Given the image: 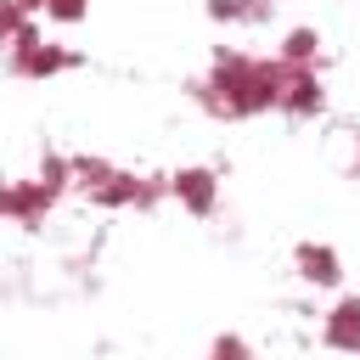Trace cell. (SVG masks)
<instances>
[{
  "label": "cell",
  "instance_id": "cell-1",
  "mask_svg": "<svg viewBox=\"0 0 360 360\" xmlns=\"http://www.w3.org/2000/svg\"><path fill=\"white\" fill-rule=\"evenodd\" d=\"M6 68H11V79H56V73L79 68V51H68L62 39H45L34 22L28 34H17L6 45Z\"/></svg>",
  "mask_w": 360,
  "mask_h": 360
},
{
  "label": "cell",
  "instance_id": "cell-2",
  "mask_svg": "<svg viewBox=\"0 0 360 360\" xmlns=\"http://www.w3.org/2000/svg\"><path fill=\"white\" fill-rule=\"evenodd\" d=\"M56 202H62V197H56L39 174H28V180H6V191H0V214H6L11 225H22V231L45 225V214H51Z\"/></svg>",
  "mask_w": 360,
  "mask_h": 360
},
{
  "label": "cell",
  "instance_id": "cell-3",
  "mask_svg": "<svg viewBox=\"0 0 360 360\" xmlns=\"http://www.w3.org/2000/svg\"><path fill=\"white\" fill-rule=\"evenodd\" d=\"M219 174L208 169V163H186V169H174L169 174V197L186 208V214H197V219H208L214 208H219Z\"/></svg>",
  "mask_w": 360,
  "mask_h": 360
},
{
  "label": "cell",
  "instance_id": "cell-4",
  "mask_svg": "<svg viewBox=\"0 0 360 360\" xmlns=\"http://www.w3.org/2000/svg\"><path fill=\"white\" fill-rule=\"evenodd\" d=\"M287 118H321L326 112V84H321V68H287V90H281V107Z\"/></svg>",
  "mask_w": 360,
  "mask_h": 360
},
{
  "label": "cell",
  "instance_id": "cell-5",
  "mask_svg": "<svg viewBox=\"0 0 360 360\" xmlns=\"http://www.w3.org/2000/svg\"><path fill=\"white\" fill-rule=\"evenodd\" d=\"M292 270H298L304 287H321V292H332V287L343 281V259H338V248H326V242H298V248H292Z\"/></svg>",
  "mask_w": 360,
  "mask_h": 360
},
{
  "label": "cell",
  "instance_id": "cell-6",
  "mask_svg": "<svg viewBox=\"0 0 360 360\" xmlns=\"http://www.w3.org/2000/svg\"><path fill=\"white\" fill-rule=\"evenodd\" d=\"M321 343L338 349V354H360V292H343L321 315Z\"/></svg>",
  "mask_w": 360,
  "mask_h": 360
},
{
  "label": "cell",
  "instance_id": "cell-7",
  "mask_svg": "<svg viewBox=\"0 0 360 360\" xmlns=\"http://www.w3.org/2000/svg\"><path fill=\"white\" fill-rule=\"evenodd\" d=\"M208 17L225 28H259L276 17V0H208Z\"/></svg>",
  "mask_w": 360,
  "mask_h": 360
},
{
  "label": "cell",
  "instance_id": "cell-8",
  "mask_svg": "<svg viewBox=\"0 0 360 360\" xmlns=\"http://www.w3.org/2000/svg\"><path fill=\"white\" fill-rule=\"evenodd\" d=\"M276 56H281L287 68H321V34H315L309 22H298V28H287V34L276 39Z\"/></svg>",
  "mask_w": 360,
  "mask_h": 360
},
{
  "label": "cell",
  "instance_id": "cell-9",
  "mask_svg": "<svg viewBox=\"0 0 360 360\" xmlns=\"http://www.w3.org/2000/svg\"><path fill=\"white\" fill-rule=\"evenodd\" d=\"M112 174H118V163H112V158H90V152H79V158H73V191H79V197H96Z\"/></svg>",
  "mask_w": 360,
  "mask_h": 360
},
{
  "label": "cell",
  "instance_id": "cell-10",
  "mask_svg": "<svg viewBox=\"0 0 360 360\" xmlns=\"http://www.w3.org/2000/svg\"><path fill=\"white\" fill-rule=\"evenodd\" d=\"M39 17L45 22H62V28L68 22H84L90 17V0H39Z\"/></svg>",
  "mask_w": 360,
  "mask_h": 360
},
{
  "label": "cell",
  "instance_id": "cell-11",
  "mask_svg": "<svg viewBox=\"0 0 360 360\" xmlns=\"http://www.w3.org/2000/svg\"><path fill=\"white\" fill-rule=\"evenodd\" d=\"M214 354L225 360V354H253V343H242V338H214Z\"/></svg>",
  "mask_w": 360,
  "mask_h": 360
},
{
  "label": "cell",
  "instance_id": "cell-12",
  "mask_svg": "<svg viewBox=\"0 0 360 360\" xmlns=\"http://www.w3.org/2000/svg\"><path fill=\"white\" fill-rule=\"evenodd\" d=\"M354 174H360V141H354Z\"/></svg>",
  "mask_w": 360,
  "mask_h": 360
},
{
  "label": "cell",
  "instance_id": "cell-13",
  "mask_svg": "<svg viewBox=\"0 0 360 360\" xmlns=\"http://www.w3.org/2000/svg\"><path fill=\"white\" fill-rule=\"evenodd\" d=\"M28 6H39V0H28Z\"/></svg>",
  "mask_w": 360,
  "mask_h": 360
}]
</instances>
